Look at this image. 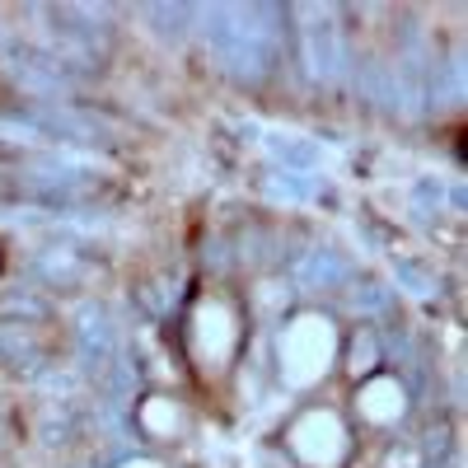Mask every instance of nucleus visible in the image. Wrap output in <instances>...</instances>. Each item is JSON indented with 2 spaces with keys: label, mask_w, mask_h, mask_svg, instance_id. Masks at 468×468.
<instances>
[{
  "label": "nucleus",
  "mask_w": 468,
  "mask_h": 468,
  "mask_svg": "<svg viewBox=\"0 0 468 468\" xmlns=\"http://www.w3.org/2000/svg\"><path fill=\"white\" fill-rule=\"evenodd\" d=\"M295 450H300L309 463H319V468L337 463V459H342V426H337V417L309 412V417L295 426Z\"/></svg>",
  "instance_id": "f03ea898"
},
{
  "label": "nucleus",
  "mask_w": 468,
  "mask_h": 468,
  "mask_svg": "<svg viewBox=\"0 0 468 468\" xmlns=\"http://www.w3.org/2000/svg\"><path fill=\"white\" fill-rule=\"evenodd\" d=\"M361 408H366V417H375V421H394L399 412H403V394H399V384H388V379H375L366 394H361Z\"/></svg>",
  "instance_id": "7ed1b4c3"
},
{
  "label": "nucleus",
  "mask_w": 468,
  "mask_h": 468,
  "mask_svg": "<svg viewBox=\"0 0 468 468\" xmlns=\"http://www.w3.org/2000/svg\"><path fill=\"white\" fill-rule=\"evenodd\" d=\"M282 356H286L291 379H314L328 366V356H333V328L324 319H300L282 337Z\"/></svg>",
  "instance_id": "f257e3e1"
}]
</instances>
